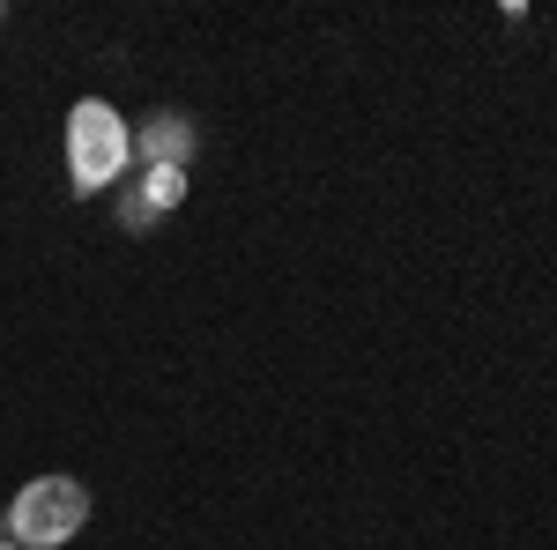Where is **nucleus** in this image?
<instances>
[{
	"label": "nucleus",
	"mask_w": 557,
	"mask_h": 550,
	"mask_svg": "<svg viewBox=\"0 0 557 550\" xmlns=\"http://www.w3.org/2000/svg\"><path fill=\"white\" fill-rule=\"evenodd\" d=\"M127 164H134V134L120 127V112L104 97H83L67 112V179H75V194H104L112 179L127 186Z\"/></svg>",
	"instance_id": "nucleus-1"
},
{
	"label": "nucleus",
	"mask_w": 557,
	"mask_h": 550,
	"mask_svg": "<svg viewBox=\"0 0 557 550\" xmlns=\"http://www.w3.org/2000/svg\"><path fill=\"white\" fill-rule=\"evenodd\" d=\"M89 521V491L75 476H30L15 499H8V543L23 550H60L75 543Z\"/></svg>",
	"instance_id": "nucleus-2"
},
{
	"label": "nucleus",
	"mask_w": 557,
	"mask_h": 550,
	"mask_svg": "<svg viewBox=\"0 0 557 550\" xmlns=\"http://www.w3.org/2000/svg\"><path fill=\"white\" fill-rule=\"evenodd\" d=\"M186 201V171H141L134 186H120V223L127 231H149L164 209H178Z\"/></svg>",
	"instance_id": "nucleus-3"
},
{
	"label": "nucleus",
	"mask_w": 557,
	"mask_h": 550,
	"mask_svg": "<svg viewBox=\"0 0 557 550\" xmlns=\"http://www.w3.org/2000/svg\"><path fill=\"white\" fill-rule=\"evenodd\" d=\"M134 157L149 171H186V157H194V127L178 120V112H157L149 127L134 134Z\"/></svg>",
	"instance_id": "nucleus-4"
},
{
	"label": "nucleus",
	"mask_w": 557,
	"mask_h": 550,
	"mask_svg": "<svg viewBox=\"0 0 557 550\" xmlns=\"http://www.w3.org/2000/svg\"><path fill=\"white\" fill-rule=\"evenodd\" d=\"M0 550H23V543H0Z\"/></svg>",
	"instance_id": "nucleus-5"
}]
</instances>
